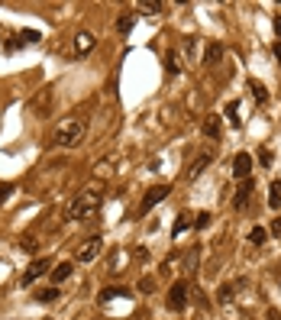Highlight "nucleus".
Masks as SVG:
<instances>
[{"label":"nucleus","instance_id":"obj_14","mask_svg":"<svg viewBox=\"0 0 281 320\" xmlns=\"http://www.w3.org/2000/svg\"><path fill=\"white\" fill-rule=\"evenodd\" d=\"M210 162H214V155H210V152H207V155H200V158H197V162H194V165H191V172H188V178H197V175H200V172H204V168H207Z\"/></svg>","mask_w":281,"mask_h":320},{"label":"nucleus","instance_id":"obj_27","mask_svg":"<svg viewBox=\"0 0 281 320\" xmlns=\"http://www.w3.org/2000/svg\"><path fill=\"white\" fill-rule=\"evenodd\" d=\"M20 246L26 249V252H32V249H36V239H32V236H26V239H23V243H20Z\"/></svg>","mask_w":281,"mask_h":320},{"label":"nucleus","instance_id":"obj_26","mask_svg":"<svg viewBox=\"0 0 281 320\" xmlns=\"http://www.w3.org/2000/svg\"><path fill=\"white\" fill-rule=\"evenodd\" d=\"M181 65H178V55H174V52H168V71H178Z\"/></svg>","mask_w":281,"mask_h":320},{"label":"nucleus","instance_id":"obj_12","mask_svg":"<svg viewBox=\"0 0 281 320\" xmlns=\"http://www.w3.org/2000/svg\"><path fill=\"white\" fill-rule=\"evenodd\" d=\"M268 207L271 210L281 207V181H271V188H268Z\"/></svg>","mask_w":281,"mask_h":320},{"label":"nucleus","instance_id":"obj_7","mask_svg":"<svg viewBox=\"0 0 281 320\" xmlns=\"http://www.w3.org/2000/svg\"><path fill=\"white\" fill-rule=\"evenodd\" d=\"M233 175L239 178V181H245V178L252 175V155L249 152H239V155L233 158Z\"/></svg>","mask_w":281,"mask_h":320},{"label":"nucleus","instance_id":"obj_3","mask_svg":"<svg viewBox=\"0 0 281 320\" xmlns=\"http://www.w3.org/2000/svg\"><path fill=\"white\" fill-rule=\"evenodd\" d=\"M100 249H103V239H100V236L84 239L81 249H78V262H94V259L100 255Z\"/></svg>","mask_w":281,"mask_h":320},{"label":"nucleus","instance_id":"obj_17","mask_svg":"<svg viewBox=\"0 0 281 320\" xmlns=\"http://www.w3.org/2000/svg\"><path fill=\"white\" fill-rule=\"evenodd\" d=\"M113 298H129L126 288H103L100 291V301H113Z\"/></svg>","mask_w":281,"mask_h":320},{"label":"nucleus","instance_id":"obj_22","mask_svg":"<svg viewBox=\"0 0 281 320\" xmlns=\"http://www.w3.org/2000/svg\"><path fill=\"white\" fill-rule=\"evenodd\" d=\"M233 295H236L233 284H223V288H220V301H233Z\"/></svg>","mask_w":281,"mask_h":320},{"label":"nucleus","instance_id":"obj_25","mask_svg":"<svg viewBox=\"0 0 281 320\" xmlns=\"http://www.w3.org/2000/svg\"><path fill=\"white\" fill-rule=\"evenodd\" d=\"M117 26H120V33H129V29H133V16H123Z\"/></svg>","mask_w":281,"mask_h":320},{"label":"nucleus","instance_id":"obj_21","mask_svg":"<svg viewBox=\"0 0 281 320\" xmlns=\"http://www.w3.org/2000/svg\"><path fill=\"white\" fill-rule=\"evenodd\" d=\"M210 220H214V217H210V213L204 210V213H197V220H194V227H197V230H204V227H210Z\"/></svg>","mask_w":281,"mask_h":320},{"label":"nucleus","instance_id":"obj_13","mask_svg":"<svg viewBox=\"0 0 281 320\" xmlns=\"http://www.w3.org/2000/svg\"><path fill=\"white\" fill-rule=\"evenodd\" d=\"M72 272H75V269H72V262H61V265H55V272H52V281L61 284V281L68 278V275H72Z\"/></svg>","mask_w":281,"mask_h":320},{"label":"nucleus","instance_id":"obj_2","mask_svg":"<svg viewBox=\"0 0 281 320\" xmlns=\"http://www.w3.org/2000/svg\"><path fill=\"white\" fill-rule=\"evenodd\" d=\"M100 207V191L97 188H84L81 194H75V201L68 204V220H87L94 217V210Z\"/></svg>","mask_w":281,"mask_h":320},{"label":"nucleus","instance_id":"obj_4","mask_svg":"<svg viewBox=\"0 0 281 320\" xmlns=\"http://www.w3.org/2000/svg\"><path fill=\"white\" fill-rule=\"evenodd\" d=\"M200 133H204L207 139H220L223 136V117H217V113H207L204 117V123H200Z\"/></svg>","mask_w":281,"mask_h":320},{"label":"nucleus","instance_id":"obj_11","mask_svg":"<svg viewBox=\"0 0 281 320\" xmlns=\"http://www.w3.org/2000/svg\"><path fill=\"white\" fill-rule=\"evenodd\" d=\"M91 49H94V36H91V33H81V36L75 39V52H78V55H87Z\"/></svg>","mask_w":281,"mask_h":320},{"label":"nucleus","instance_id":"obj_30","mask_svg":"<svg viewBox=\"0 0 281 320\" xmlns=\"http://www.w3.org/2000/svg\"><path fill=\"white\" fill-rule=\"evenodd\" d=\"M275 29H278V36H281V16H278V20H275Z\"/></svg>","mask_w":281,"mask_h":320},{"label":"nucleus","instance_id":"obj_16","mask_svg":"<svg viewBox=\"0 0 281 320\" xmlns=\"http://www.w3.org/2000/svg\"><path fill=\"white\" fill-rule=\"evenodd\" d=\"M226 117H230V123H233V126H239V101H230V104H226Z\"/></svg>","mask_w":281,"mask_h":320},{"label":"nucleus","instance_id":"obj_8","mask_svg":"<svg viewBox=\"0 0 281 320\" xmlns=\"http://www.w3.org/2000/svg\"><path fill=\"white\" fill-rule=\"evenodd\" d=\"M46 269H49V259H36V262L29 265V269H26V275H23V284H32V281H36V278H39V275L46 272Z\"/></svg>","mask_w":281,"mask_h":320},{"label":"nucleus","instance_id":"obj_28","mask_svg":"<svg viewBox=\"0 0 281 320\" xmlns=\"http://www.w3.org/2000/svg\"><path fill=\"white\" fill-rule=\"evenodd\" d=\"M259 158H262V165H271V152H268V149H262Z\"/></svg>","mask_w":281,"mask_h":320},{"label":"nucleus","instance_id":"obj_6","mask_svg":"<svg viewBox=\"0 0 281 320\" xmlns=\"http://www.w3.org/2000/svg\"><path fill=\"white\" fill-rule=\"evenodd\" d=\"M184 304H188V284H184V281H174L171 291H168V307H171V310H184Z\"/></svg>","mask_w":281,"mask_h":320},{"label":"nucleus","instance_id":"obj_15","mask_svg":"<svg viewBox=\"0 0 281 320\" xmlns=\"http://www.w3.org/2000/svg\"><path fill=\"white\" fill-rule=\"evenodd\" d=\"M249 91H252V101H256V104H265V101H268L265 87H262L259 81H249Z\"/></svg>","mask_w":281,"mask_h":320},{"label":"nucleus","instance_id":"obj_23","mask_svg":"<svg viewBox=\"0 0 281 320\" xmlns=\"http://www.w3.org/2000/svg\"><path fill=\"white\" fill-rule=\"evenodd\" d=\"M20 39L23 42H39V33L36 29H26V33H20Z\"/></svg>","mask_w":281,"mask_h":320},{"label":"nucleus","instance_id":"obj_31","mask_svg":"<svg viewBox=\"0 0 281 320\" xmlns=\"http://www.w3.org/2000/svg\"><path fill=\"white\" fill-rule=\"evenodd\" d=\"M275 55H278V58H281V42H278V46H275Z\"/></svg>","mask_w":281,"mask_h":320},{"label":"nucleus","instance_id":"obj_29","mask_svg":"<svg viewBox=\"0 0 281 320\" xmlns=\"http://www.w3.org/2000/svg\"><path fill=\"white\" fill-rule=\"evenodd\" d=\"M271 233H275V236H281V220H275V223H271Z\"/></svg>","mask_w":281,"mask_h":320},{"label":"nucleus","instance_id":"obj_1","mask_svg":"<svg viewBox=\"0 0 281 320\" xmlns=\"http://www.w3.org/2000/svg\"><path fill=\"white\" fill-rule=\"evenodd\" d=\"M84 133H87L84 117H65L55 130H52V142L61 146V149H75V146H81Z\"/></svg>","mask_w":281,"mask_h":320},{"label":"nucleus","instance_id":"obj_18","mask_svg":"<svg viewBox=\"0 0 281 320\" xmlns=\"http://www.w3.org/2000/svg\"><path fill=\"white\" fill-rule=\"evenodd\" d=\"M265 239H268L265 230H262V227H252V233H249V243H252V246H262Z\"/></svg>","mask_w":281,"mask_h":320},{"label":"nucleus","instance_id":"obj_10","mask_svg":"<svg viewBox=\"0 0 281 320\" xmlns=\"http://www.w3.org/2000/svg\"><path fill=\"white\" fill-rule=\"evenodd\" d=\"M252 188H256V181H252V178H245V181L239 184V191H236V207H245V201H249V194H252Z\"/></svg>","mask_w":281,"mask_h":320},{"label":"nucleus","instance_id":"obj_24","mask_svg":"<svg viewBox=\"0 0 281 320\" xmlns=\"http://www.w3.org/2000/svg\"><path fill=\"white\" fill-rule=\"evenodd\" d=\"M10 194H13V184H0V204H7Z\"/></svg>","mask_w":281,"mask_h":320},{"label":"nucleus","instance_id":"obj_5","mask_svg":"<svg viewBox=\"0 0 281 320\" xmlns=\"http://www.w3.org/2000/svg\"><path fill=\"white\" fill-rule=\"evenodd\" d=\"M165 198H168V184H155V188H149L146 191V198H143V207H139V210H152L155 207V204H162Z\"/></svg>","mask_w":281,"mask_h":320},{"label":"nucleus","instance_id":"obj_20","mask_svg":"<svg viewBox=\"0 0 281 320\" xmlns=\"http://www.w3.org/2000/svg\"><path fill=\"white\" fill-rule=\"evenodd\" d=\"M188 227H191V223H188V213H181V217L174 220V236H181V233H184Z\"/></svg>","mask_w":281,"mask_h":320},{"label":"nucleus","instance_id":"obj_19","mask_svg":"<svg viewBox=\"0 0 281 320\" xmlns=\"http://www.w3.org/2000/svg\"><path fill=\"white\" fill-rule=\"evenodd\" d=\"M39 301H42V304H52V301H55L58 298V288H46V291H39V295H36Z\"/></svg>","mask_w":281,"mask_h":320},{"label":"nucleus","instance_id":"obj_9","mask_svg":"<svg viewBox=\"0 0 281 320\" xmlns=\"http://www.w3.org/2000/svg\"><path fill=\"white\" fill-rule=\"evenodd\" d=\"M220 58H223V46H220V42H207V49H204V65H220Z\"/></svg>","mask_w":281,"mask_h":320}]
</instances>
